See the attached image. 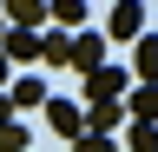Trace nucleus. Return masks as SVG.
Returning a JSON list of instances; mask_svg holds the SVG:
<instances>
[{
  "label": "nucleus",
  "instance_id": "423d86ee",
  "mask_svg": "<svg viewBox=\"0 0 158 152\" xmlns=\"http://www.w3.org/2000/svg\"><path fill=\"white\" fill-rule=\"evenodd\" d=\"M132 73L145 86H158V33H138V40H132Z\"/></svg>",
  "mask_w": 158,
  "mask_h": 152
},
{
  "label": "nucleus",
  "instance_id": "a211bd4d",
  "mask_svg": "<svg viewBox=\"0 0 158 152\" xmlns=\"http://www.w3.org/2000/svg\"><path fill=\"white\" fill-rule=\"evenodd\" d=\"M0 33H7V13H0Z\"/></svg>",
  "mask_w": 158,
  "mask_h": 152
},
{
  "label": "nucleus",
  "instance_id": "9b49d317",
  "mask_svg": "<svg viewBox=\"0 0 158 152\" xmlns=\"http://www.w3.org/2000/svg\"><path fill=\"white\" fill-rule=\"evenodd\" d=\"M0 53H7V60H40V33L7 27V33H0Z\"/></svg>",
  "mask_w": 158,
  "mask_h": 152
},
{
  "label": "nucleus",
  "instance_id": "20e7f679",
  "mask_svg": "<svg viewBox=\"0 0 158 152\" xmlns=\"http://www.w3.org/2000/svg\"><path fill=\"white\" fill-rule=\"evenodd\" d=\"M46 126L66 132V139H79V132H86V106L79 99H46Z\"/></svg>",
  "mask_w": 158,
  "mask_h": 152
},
{
  "label": "nucleus",
  "instance_id": "dca6fc26",
  "mask_svg": "<svg viewBox=\"0 0 158 152\" xmlns=\"http://www.w3.org/2000/svg\"><path fill=\"white\" fill-rule=\"evenodd\" d=\"M7 86H13V60L0 53V93H7Z\"/></svg>",
  "mask_w": 158,
  "mask_h": 152
},
{
  "label": "nucleus",
  "instance_id": "ddd939ff",
  "mask_svg": "<svg viewBox=\"0 0 158 152\" xmlns=\"http://www.w3.org/2000/svg\"><path fill=\"white\" fill-rule=\"evenodd\" d=\"M73 152H118V139H112V132H79Z\"/></svg>",
  "mask_w": 158,
  "mask_h": 152
},
{
  "label": "nucleus",
  "instance_id": "9d476101",
  "mask_svg": "<svg viewBox=\"0 0 158 152\" xmlns=\"http://www.w3.org/2000/svg\"><path fill=\"white\" fill-rule=\"evenodd\" d=\"M40 60L66 66V60H73V33H59V27H40Z\"/></svg>",
  "mask_w": 158,
  "mask_h": 152
},
{
  "label": "nucleus",
  "instance_id": "2eb2a0df",
  "mask_svg": "<svg viewBox=\"0 0 158 152\" xmlns=\"http://www.w3.org/2000/svg\"><path fill=\"white\" fill-rule=\"evenodd\" d=\"M125 145H132V152H158V126H138V119H132V139H125Z\"/></svg>",
  "mask_w": 158,
  "mask_h": 152
},
{
  "label": "nucleus",
  "instance_id": "4468645a",
  "mask_svg": "<svg viewBox=\"0 0 158 152\" xmlns=\"http://www.w3.org/2000/svg\"><path fill=\"white\" fill-rule=\"evenodd\" d=\"M0 152H27V126H20V119L0 126Z\"/></svg>",
  "mask_w": 158,
  "mask_h": 152
},
{
  "label": "nucleus",
  "instance_id": "1a4fd4ad",
  "mask_svg": "<svg viewBox=\"0 0 158 152\" xmlns=\"http://www.w3.org/2000/svg\"><path fill=\"white\" fill-rule=\"evenodd\" d=\"M46 20L59 33H73V27H86V0H46Z\"/></svg>",
  "mask_w": 158,
  "mask_h": 152
},
{
  "label": "nucleus",
  "instance_id": "f03ea898",
  "mask_svg": "<svg viewBox=\"0 0 158 152\" xmlns=\"http://www.w3.org/2000/svg\"><path fill=\"white\" fill-rule=\"evenodd\" d=\"M66 66L99 73V66H106V33H99V27H79V33H73V60H66Z\"/></svg>",
  "mask_w": 158,
  "mask_h": 152
},
{
  "label": "nucleus",
  "instance_id": "39448f33",
  "mask_svg": "<svg viewBox=\"0 0 158 152\" xmlns=\"http://www.w3.org/2000/svg\"><path fill=\"white\" fill-rule=\"evenodd\" d=\"M0 13H7V27H20V33L46 27V0H0Z\"/></svg>",
  "mask_w": 158,
  "mask_h": 152
},
{
  "label": "nucleus",
  "instance_id": "7ed1b4c3",
  "mask_svg": "<svg viewBox=\"0 0 158 152\" xmlns=\"http://www.w3.org/2000/svg\"><path fill=\"white\" fill-rule=\"evenodd\" d=\"M138 33H145V7L138 0H118L106 13V40H138Z\"/></svg>",
  "mask_w": 158,
  "mask_h": 152
},
{
  "label": "nucleus",
  "instance_id": "f8f14e48",
  "mask_svg": "<svg viewBox=\"0 0 158 152\" xmlns=\"http://www.w3.org/2000/svg\"><path fill=\"white\" fill-rule=\"evenodd\" d=\"M7 99H13V106H46V86H40L33 73H20V80L7 86Z\"/></svg>",
  "mask_w": 158,
  "mask_h": 152
},
{
  "label": "nucleus",
  "instance_id": "0eeeda50",
  "mask_svg": "<svg viewBox=\"0 0 158 152\" xmlns=\"http://www.w3.org/2000/svg\"><path fill=\"white\" fill-rule=\"evenodd\" d=\"M132 112H125V99H106V106H86V132H118Z\"/></svg>",
  "mask_w": 158,
  "mask_h": 152
},
{
  "label": "nucleus",
  "instance_id": "f257e3e1",
  "mask_svg": "<svg viewBox=\"0 0 158 152\" xmlns=\"http://www.w3.org/2000/svg\"><path fill=\"white\" fill-rule=\"evenodd\" d=\"M125 93H132V73H125V66H99V73H86V106L125 99Z\"/></svg>",
  "mask_w": 158,
  "mask_h": 152
},
{
  "label": "nucleus",
  "instance_id": "f3484780",
  "mask_svg": "<svg viewBox=\"0 0 158 152\" xmlns=\"http://www.w3.org/2000/svg\"><path fill=\"white\" fill-rule=\"evenodd\" d=\"M7 119H13V99H7V93H0V126H7Z\"/></svg>",
  "mask_w": 158,
  "mask_h": 152
},
{
  "label": "nucleus",
  "instance_id": "6e6552de",
  "mask_svg": "<svg viewBox=\"0 0 158 152\" xmlns=\"http://www.w3.org/2000/svg\"><path fill=\"white\" fill-rule=\"evenodd\" d=\"M125 112H132L138 126H158V86H132L125 93Z\"/></svg>",
  "mask_w": 158,
  "mask_h": 152
}]
</instances>
